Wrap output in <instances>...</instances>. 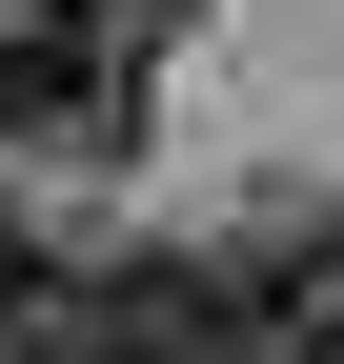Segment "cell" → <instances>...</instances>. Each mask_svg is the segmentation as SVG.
I'll list each match as a JSON object with an SVG mask.
<instances>
[{"mask_svg":"<svg viewBox=\"0 0 344 364\" xmlns=\"http://www.w3.org/2000/svg\"><path fill=\"white\" fill-rule=\"evenodd\" d=\"M223 344L243 364H344V203L284 182V203L223 223Z\"/></svg>","mask_w":344,"mask_h":364,"instance_id":"cell-1","label":"cell"},{"mask_svg":"<svg viewBox=\"0 0 344 364\" xmlns=\"http://www.w3.org/2000/svg\"><path fill=\"white\" fill-rule=\"evenodd\" d=\"M61 364H243V344H223V243H102Z\"/></svg>","mask_w":344,"mask_h":364,"instance_id":"cell-2","label":"cell"}]
</instances>
